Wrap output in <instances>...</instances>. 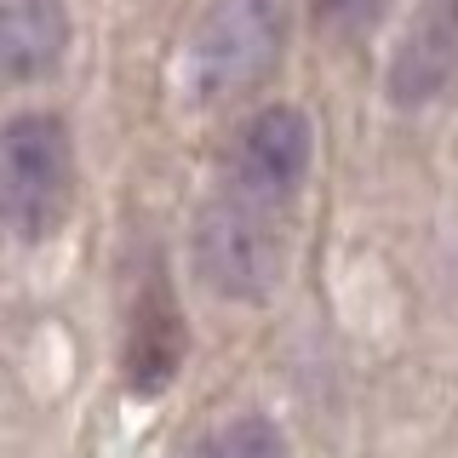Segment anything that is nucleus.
<instances>
[{"mask_svg":"<svg viewBox=\"0 0 458 458\" xmlns=\"http://www.w3.org/2000/svg\"><path fill=\"white\" fill-rule=\"evenodd\" d=\"M75 195V149L57 114H12L0 126V229L40 241L64 224Z\"/></svg>","mask_w":458,"mask_h":458,"instance_id":"1","label":"nucleus"},{"mask_svg":"<svg viewBox=\"0 0 458 458\" xmlns=\"http://www.w3.org/2000/svg\"><path fill=\"white\" fill-rule=\"evenodd\" d=\"M286 52V0H212L190 35V92L200 104L252 92Z\"/></svg>","mask_w":458,"mask_h":458,"instance_id":"2","label":"nucleus"},{"mask_svg":"<svg viewBox=\"0 0 458 458\" xmlns=\"http://www.w3.org/2000/svg\"><path fill=\"white\" fill-rule=\"evenodd\" d=\"M195 269L207 276L212 293L235 298V304H264L281 286L286 247L281 229L269 224L264 207L224 195L195 218Z\"/></svg>","mask_w":458,"mask_h":458,"instance_id":"3","label":"nucleus"},{"mask_svg":"<svg viewBox=\"0 0 458 458\" xmlns=\"http://www.w3.org/2000/svg\"><path fill=\"white\" fill-rule=\"evenodd\" d=\"M310 155H315V132H310L304 109H293V104L258 109L235 132V149H229V195L247 200V207H264V212L281 207L310 178Z\"/></svg>","mask_w":458,"mask_h":458,"instance_id":"4","label":"nucleus"},{"mask_svg":"<svg viewBox=\"0 0 458 458\" xmlns=\"http://www.w3.org/2000/svg\"><path fill=\"white\" fill-rule=\"evenodd\" d=\"M453 86H458V0H419L390 47V64H384V98L395 109H429Z\"/></svg>","mask_w":458,"mask_h":458,"instance_id":"5","label":"nucleus"},{"mask_svg":"<svg viewBox=\"0 0 458 458\" xmlns=\"http://www.w3.org/2000/svg\"><path fill=\"white\" fill-rule=\"evenodd\" d=\"M183 355H190V333H183L178 298L166 293L161 281H149L132 298V315H126V344H121V372L138 395H161L172 378H178Z\"/></svg>","mask_w":458,"mask_h":458,"instance_id":"6","label":"nucleus"},{"mask_svg":"<svg viewBox=\"0 0 458 458\" xmlns=\"http://www.w3.org/2000/svg\"><path fill=\"white\" fill-rule=\"evenodd\" d=\"M64 47H69L64 0H0V86L52 75Z\"/></svg>","mask_w":458,"mask_h":458,"instance_id":"7","label":"nucleus"},{"mask_svg":"<svg viewBox=\"0 0 458 458\" xmlns=\"http://www.w3.org/2000/svg\"><path fill=\"white\" fill-rule=\"evenodd\" d=\"M183 458H286V441L269 419L247 412V419H229L212 436H200Z\"/></svg>","mask_w":458,"mask_h":458,"instance_id":"8","label":"nucleus"},{"mask_svg":"<svg viewBox=\"0 0 458 458\" xmlns=\"http://www.w3.org/2000/svg\"><path fill=\"white\" fill-rule=\"evenodd\" d=\"M315 6H321V23L333 29V35L350 40V35H367V29L390 12V0H315Z\"/></svg>","mask_w":458,"mask_h":458,"instance_id":"9","label":"nucleus"}]
</instances>
